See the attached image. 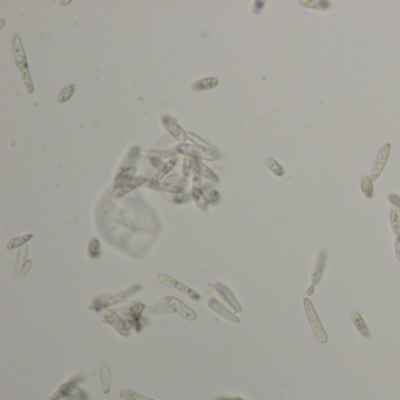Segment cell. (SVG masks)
I'll return each mask as SVG.
<instances>
[{"mask_svg": "<svg viewBox=\"0 0 400 400\" xmlns=\"http://www.w3.org/2000/svg\"><path fill=\"white\" fill-rule=\"evenodd\" d=\"M13 52H14V56H15V62H17V66L19 67V69H20L21 78H23L27 92L32 93L33 92L32 79H31L30 71H28V67H27V62H26V58H25L23 45H21V40H20V38L18 37V34H14V37H13Z\"/></svg>", "mask_w": 400, "mask_h": 400, "instance_id": "1", "label": "cell"}, {"mask_svg": "<svg viewBox=\"0 0 400 400\" xmlns=\"http://www.w3.org/2000/svg\"><path fill=\"white\" fill-rule=\"evenodd\" d=\"M303 305H304L305 314H307L309 324H310L311 329H312L314 337H316V338L320 343H326L327 335H326L325 330H324L322 323H320L319 318H318V314L316 312V309H314L312 302H311L309 298H304Z\"/></svg>", "mask_w": 400, "mask_h": 400, "instance_id": "2", "label": "cell"}, {"mask_svg": "<svg viewBox=\"0 0 400 400\" xmlns=\"http://www.w3.org/2000/svg\"><path fill=\"white\" fill-rule=\"evenodd\" d=\"M176 150H178L179 154L190 156L193 157V159H203L209 160V161H216V160L220 159V154L217 153L216 150L212 149V148L195 146V144L182 143L178 146Z\"/></svg>", "mask_w": 400, "mask_h": 400, "instance_id": "3", "label": "cell"}, {"mask_svg": "<svg viewBox=\"0 0 400 400\" xmlns=\"http://www.w3.org/2000/svg\"><path fill=\"white\" fill-rule=\"evenodd\" d=\"M157 279H159V281L161 282L162 284L169 286V288H173L174 290H176V291L181 292L182 295H184L185 297H188L189 299H191V301L198 302L201 299V296L197 291H195L194 289L189 288L188 285L183 284L182 282H179V281H178V279L173 278V277H171V276L165 275V273H160V275L157 276Z\"/></svg>", "mask_w": 400, "mask_h": 400, "instance_id": "4", "label": "cell"}, {"mask_svg": "<svg viewBox=\"0 0 400 400\" xmlns=\"http://www.w3.org/2000/svg\"><path fill=\"white\" fill-rule=\"evenodd\" d=\"M165 302L174 312L178 313L179 316H182L184 319L189 320V322H194V320L197 319L196 313H195L193 309H190L188 305H185L183 302L179 301L178 298L173 297V296H167L165 298Z\"/></svg>", "mask_w": 400, "mask_h": 400, "instance_id": "5", "label": "cell"}, {"mask_svg": "<svg viewBox=\"0 0 400 400\" xmlns=\"http://www.w3.org/2000/svg\"><path fill=\"white\" fill-rule=\"evenodd\" d=\"M161 120H162V125L165 126V128L168 131V133L171 134L173 137L176 138V140L181 141V142H184V141L187 140V134H185V132L181 128V126L176 122V120L174 118L165 114V115H162Z\"/></svg>", "mask_w": 400, "mask_h": 400, "instance_id": "6", "label": "cell"}, {"mask_svg": "<svg viewBox=\"0 0 400 400\" xmlns=\"http://www.w3.org/2000/svg\"><path fill=\"white\" fill-rule=\"evenodd\" d=\"M390 152H391V144L386 143V144H384L382 148H380L379 153H378L376 163H374V167H373L372 176H371L372 181H376V179H378V178H379L380 174L383 173L384 168H385L386 162H387V159H389V156H390Z\"/></svg>", "mask_w": 400, "mask_h": 400, "instance_id": "7", "label": "cell"}, {"mask_svg": "<svg viewBox=\"0 0 400 400\" xmlns=\"http://www.w3.org/2000/svg\"><path fill=\"white\" fill-rule=\"evenodd\" d=\"M144 309L143 304H136L134 305L133 308H131L129 312L127 314V318L125 319V325L126 330H131L132 327L136 326V330H140V326H138V322H140V317L142 314V311Z\"/></svg>", "mask_w": 400, "mask_h": 400, "instance_id": "8", "label": "cell"}, {"mask_svg": "<svg viewBox=\"0 0 400 400\" xmlns=\"http://www.w3.org/2000/svg\"><path fill=\"white\" fill-rule=\"evenodd\" d=\"M193 189H191V195H193L194 200L196 201V204L201 208L202 210H206L207 208V200L204 197V194L202 191V188H201V178L200 175L196 174L193 176Z\"/></svg>", "mask_w": 400, "mask_h": 400, "instance_id": "9", "label": "cell"}, {"mask_svg": "<svg viewBox=\"0 0 400 400\" xmlns=\"http://www.w3.org/2000/svg\"><path fill=\"white\" fill-rule=\"evenodd\" d=\"M325 264H326V251L322 250L320 251L319 256H318V260L313 267L312 286H316L318 283L322 281L324 270H325Z\"/></svg>", "mask_w": 400, "mask_h": 400, "instance_id": "10", "label": "cell"}, {"mask_svg": "<svg viewBox=\"0 0 400 400\" xmlns=\"http://www.w3.org/2000/svg\"><path fill=\"white\" fill-rule=\"evenodd\" d=\"M135 173H136V169L135 168H126L122 171V173H120V174L116 176L114 182V188L116 189V191L125 188L126 185L129 184V182L133 181V178H135L134 176Z\"/></svg>", "mask_w": 400, "mask_h": 400, "instance_id": "11", "label": "cell"}, {"mask_svg": "<svg viewBox=\"0 0 400 400\" xmlns=\"http://www.w3.org/2000/svg\"><path fill=\"white\" fill-rule=\"evenodd\" d=\"M148 175H149V174H146V175H143V176H136V178H134L133 181L129 182V184H127L125 188L120 189V190L116 191L115 196H116V197L124 196V195L128 194L129 191L134 190V189H136L137 187H140V185L144 184L147 181H150V178H152V176H150V178H149V176H148Z\"/></svg>", "mask_w": 400, "mask_h": 400, "instance_id": "12", "label": "cell"}, {"mask_svg": "<svg viewBox=\"0 0 400 400\" xmlns=\"http://www.w3.org/2000/svg\"><path fill=\"white\" fill-rule=\"evenodd\" d=\"M103 318H105L106 323L111 324V325L114 327L116 331H118L119 333H121V335H122V333H125L124 331H127V330H126L125 320H122L121 318H120L115 312H113V311H105ZM125 335H126V333H125Z\"/></svg>", "mask_w": 400, "mask_h": 400, "instance_id": "13", "label": "cell"}, {"mask_svg": "<svg viewBox=\"0 0 400 400\" xmlns=\"http://www.w3.org/2000/svg\"><path fill=\"white\" fill-rule=\"evenodd\" d=\"M193 169L196 174L202 175L203 178L210 179V181H213V182H219V178H217L215 173H214L210 168H208L206 165H203L200 160H194Z\"/></svg>", "mask_w": 400, "mask_h": 400, "instance_id": "14", "label": "cell"}, {"mask_svg": "<svg viewBox=\"0 0 400 400\" xmlns=\"http://www.w3.org/2000/svg\"><path fill=\"white\" fill-rule=\"evenodd\" d=\"M100 383H101V389L103 393H108L109 390H111L112 376L109 366L106 363H103L101 365V368H100Z\"/></svg>", "mask_w": 400, "mask_h": 400, "instance_id": "15", "label": "cell"}, {"mask_svg": "<svg viewBox=\"0 0 400 400\" xmlns=\"http://www.w3.org/2000/svg\"><path fill=\"white\" fill-rule=\"evenodd\" d=\"M352 322H354V325L356 326L357 331L360 333L361 336L365 337V338H370V331H368V327L366 325V323H365L364 318L361 317V314L357 312V311L352 314Z\"/></svg>", "mask_w": 400, "mask_h": 400, "instance_id": "16", "label": "cell"}, {"mask_svg": "<svg viewBox=\"0 0 400 400\" xmlns=\"http://www.w3.org/2000/svg\"><path fill=\"white\" fill-rule=\"evenodd\" d=\"M217 85H219V80H217L216 78H204L193 85V89L195 90L210 89V88L216 87Z\"/></svg>", "mask_w": 400, "mask_h": 400, "instance_id": "17", "label": "cell"}, {"mask_svg": "<svg viewBox=\"0 0 400 400\" xmlns=\"http://www.w3.org/2000/svg\"><path fill=\"white\" fill-rule=\"evenodd\" d=\"M360 189L361 193L366 198H372L374 195V188H373V182L372 178H368V176H364L360 179Z\"/></svg>", "mask_w": 400, "mask_h": 400, "instance_id": "18", "label": "cell"}, {"mask_svg": "<svg viewBox=\"0 0 400 400\" xmlns=\"http://www.w3.org/2000/svg\"><path fill=\"white\" fill-rule=\"evenodd\" d=\"M32 238H33L32 234H25V235H20V236H15V237L11 238L7 242V245H6V248H7L8 250H9V249L19 248V247H21V245L26 244L27 242L31 241Z\"/></svg>", "mask_w": 400, "mask_h": 400, "instance_id": "19", "label": "cell"}, {"mask_svg": "<svg viewBox=\"0 0 400 400\" xmlns=\"http://www.w3.org/2000/svg\"><path fill=\"white\" fill-rule=\"evenodd\" d=\"M207 289H208V291H209V294L213 296V297H215L216 299H222L223 304H224V307L226 305V308L230 309V310H231V311H234V312H236V309L234 308V305L231 304V302H230L229 299L225 297L224 294H222V292L220 291V290H217L216 286H214V285H208Z\"/></svg>", "mask_w": 400, "mask_h": 400, "instance_id": "20", "label": "cell"}, {"mask_svg": "<svg viewBox=\"0 0 400 400\" xmlns=\"http://www.w3.org/2000/svg\"><path fill=\"white\" fill-rule=\"evenodd\" d=\"M149 188H153V189H156V190H162V191H169V193H182L183 191V188L179 187L178 184H174V183H168V182H166V183H154V184H150L148 185Z\"/></svg>", "mask_w": 400, "mask_h": 400, "instance_id": "21", "label": "cell"}, {"mask_svg": "<svg viewBox=\"0 0 400 400\" xmlns=\"http://www.w3.org/2000/svg\"><path fill=\"white\" fill-rule=\"evenodd\" d=\"M176 161H178V159H176V157L174 156V157H172V159L169 160V161L167 163H163V166L161 167V168H160V171L157 172V174L155 175V178H156L157 182H159L161 178H165V176L168 174V173L171 172L173 168H174Z\"/></svg>", "mask_w": 400, "mask_h": 400, "instance_id": "22", "label": "cell"}, {"mask_svg": "<svg viewBox=\"0 0 400 400\" xmlns=\"http://www.w3.org/2000/svg\"><path fill=\"white\" fill-rule=\"evenodd\" d=\"M74 93H75V85H73V84L67 85V86L62 88L61 92L59 93L58 102L64 103L66 101H68V100L73 96Z\"/></svg>", "mask_w": 400, "mask_h": 400, "instance_id": "23", "label": "cell"}, {"mask_svg": "<svg viewBox=\"0 0 400 400\" xmlns=\"http://www.w3.org/2000/svg\"><path fill=\"white\" fill-rule=\"evenodd\" d=\"M143 156L146 157H152V159H160V157H171L175 156V154L173 150H161V152H159V150H143V152H141Z\"/></svg>", "mask_w": 400, "mask_h": 400, "instance_id": "24", "label": "cell"}, {"mask_svg": "<svg viewBox=\"0 0 400 400\" xmlns=\"http://www.w3.org/2000/svg\"><path fill=\"white\" fill-rule=\"evenodd\" d=\"M120 397L125 400H155L149 398V397L141 395V393L131 391V390H124V391H121L120 392Z\"/></svg>", "mask_w": 400, "mask_h": 400, "instance_id": "25", "label": "cell"}, {"mask_svg": "<svg viewBox=\"0 0 400 400\" xmlns=\"http://www.w3.org/2000/svg\"><path fill=\"white\" fill-rule=\"evenodd\" d=\"M390 222H391V226L393 232L396 235H400V210L399 209H392L390 213Z\"/></svg>", "mask_w": 400, "mask_h": 400, "instance_id": "26", "label": "cell"}, {"mask_svg": "<svg viewBox=\"0 0 400 400\" xmlns=\"http://www.w3.org/2000/svg\"><path fill=\"white\" fill-rule=\"evenodd\" d=\"M87 253L90 258H97L100 256V254H101V251H100V242L96 237L90 238L89 243H88Z\"/></svg>", "mask_w": 400, "mask_h": 400, "instance_id": "27", "label": "cell"}, {"mask_svg": "<svg viewBox=\"0 0 400 400\" xmlns=\"http://www.w3.org/2000/svg\"><path fill=\"white\" fill-rule=\"evenodd\" d=\"M267 168L271 171L273 174L276 176H279V178H282L283 175H284V169H283V167L279 165L278 162L276 161V160L271 159V157H269V159H267Z\"/></svg>", "mask_w": 400, "mask_h": 400, "instance_id": "28", "label": "cell"}, {"mask_svg": "<svg viewBox=\"0 0 400 400\" xmlns=\"http://www.w3.org/2000/svg\"><path fill=\"white\" fill-rule=\"evenodd\" d=\"M193 163H194V159L193 157H185L184 161H183V168H182V173L185 176H188L190 174V169L193 168Z\"/></svg>", "mask_w": 400, "mask_h": 400, "instance_id": "29", "label": "cell"}, {"mask_svg": "<svg viewBox=\"0 0 400 400\" xmlns=\"http://www.w3.org/2000/svg\"><path fill=\"white\" fill-rule=\"evenodd\" d=\"M204 197H206L207 202L215 203V202H217V201H219L220 194L217 193L216 190H210V191H208L207 194H204Z\"/></svg>", "mask_w": 400, "mask_h": 400, "instance_id": "30", "label": "cell"}, {"mask_svg": "<svg viewBox=\"0 0 400 400\" xmlns=\"http://www.w3.org/2000/svg\"><path fill=\"white\" fill-rule=\"evenodd\" d=\"M389 201L392 204H395L397 208H399V209H400V196H399V195L390 194L389 195Z\"/></svg>", "mask_w": 400, "mask_h": 400, "instance_id": "31", "label": "cell"}, {"mask_svg": "<svg viewBox=\"0 0 400 400\" xmlns=\"http://www.w3.org/2000/svg\"><path fill=\"white\" fill-rule=\"evenodd\" d=\"M396 256H397V260L400 262V238L397 239V242H396Z\"/></svg>", "mask_w": 400, "mask_h": 400, "instance_id": "32", "label": "cell"}, {"mask_svg": "<svg viewBox=\"0 0 400 400\" xmlns=\"http://www.w3.org/2000/svg\"><path fill=\"white\" fill-rule=\"evenodd\" d=\"M220 400H243L241 398H223V399H220Z\"/></svg>", "mask_w": 400, "mask_h": 400, "instance_id": "33", "label": "cell"}, {"mask_svg": "<svg viewBox=\"0 0 400 400\" xmlns=\"http://www.w3.org/2000/svg\"><path fill=\"white\" fill-rule=\"evenodd\" d=\"M399 238H400V235H399Z\"/></svg>", "mask_w": 400, "mask_h": 400, "instance_id": "34", "label": "cell"}]
</instances>
